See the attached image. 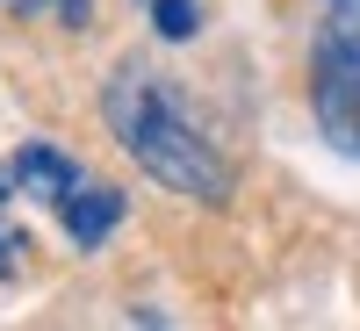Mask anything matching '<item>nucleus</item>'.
Instances as JSON below:
<instances>
[{"label":"nucleus","mask_w":360,"mask_h":331,"mask_svg":"<svg viewBox=\"0 0 360 331\" xmlns=\"http://www.w3.org/2000/svg\"><path fill=\"white\" fill-rule=\"evenodd\" d=\"M310 115L332 152L360 159V0H317L310 37Z\"/></svg>","instance_id":"2"},{"label":"nucleus","mask_w":360,"mask_h":331,"mask_svg":"<svg viewBox=\"0 0 360 331\" xmlns=\"http://www.w3.org/2000/svg\"><path fill=\"white\" fill-rule=\"evenodd\" d=\"M15 15L22 22H58V29H86V22H94L86 0H15Z\"/></svg>","instance_id":"5"},{"label":"nucleus","mask_w":360,"mask_h":331,"mask_svg":"<svg viewBox=\"0 0 360 331\" xmlns=\"http://www.w3.org/2000/svg\"><path fill=\"white\" fill-rule=\"evenodd\" d=\"M51 209H58V223H65V238H72V245H86V252H94L101 238L123 223V195H115L108 180H86V173H79Z\"/></svg>","instance_id":"3"},{"label":"nucleus","mask_w":360,"mask_h":331,"mask_svg":"<svg viewBox=\"0 0 360 331\" xmlns=\"http://www.w3.org/2000/svg\"><path fill=\"white\" fill-rule=\"evenodd\" d=\"M101 115H108L115 144H123L159 188L188 195V202H209V209L231 202V166H224V152L188 123V108L166 94L159 72L123 65V72L108 79V94H101Z\"/></svg>","instance_id":"1"},{"label":"nucleus","mask_w":360,"mask_h":331,"mask_svg":"<svg viewBox=\"0 0 360 331\" xmlns=\"http://www.w3.org/2000/svg\"><path fill=\"white\" fill-rule=\"evenodd\" d=\"M8 166H15V188H22V195H44V202H58V195L79 180V166H72L65 152H51V144H22Z\"/></svg>","instance_id":"4"},{"label":"nucleus","mask_w":360,"mask_h":331,"mask_svg":"<svg viewBox=\"0 0 360 331\" xmlns=\"http://www.w3.org/2000/svg\"><path fill=\"white\" fill-rule=\"evenodd\" d=\"M8 195H15V166H0V209H8Z\"/></svg>","instance_id":"8"},{"label":"nucleus","mask_w":360,"mask_h":331,"mask_svg":"<svg viewBox=\"0 0 360 331\" xmlns=\"http://www.w3.org/2000/svg\"><path fill=\"white\" fill-rule=\"evenodd\" d=\"M195 15H202L195 0H152V29H159L166 44H188L195 37Z\"/></svg>","instance_id":"6"},{"label":"nucleus","mask_w":360,"mask_h":331,"mask_svg":"<svg viewBox=\"0 0 360 331\" xmlns=\"http://www.w3.org/2000/svg\"><path fill=\"white\" fill-rule=\"evenodd\" d=\"M22 252H29V238H22L8 216H0V281H15V274H22Z\"/></svg>","instance_id":"7"}]
</instances>
